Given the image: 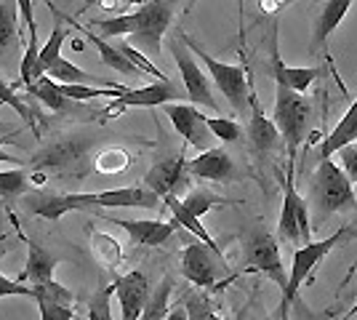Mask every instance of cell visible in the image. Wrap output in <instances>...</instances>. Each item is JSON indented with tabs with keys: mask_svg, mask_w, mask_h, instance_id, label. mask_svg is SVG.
<instances>
[{
	"mask_svg": "<svg viewBox=\"0 0 357 320\" xmlns=\"http://www.w3.org/2000/svg\"><path fill=\"white\" fill-rule=\"evenodd\" d=\"M93 150H96V137H91L86 131H70V134L51 139L32 155L30 171H38L45 176L56 174L67 179H80L91 171Z\"/></svg>",
	"mask_w": 357,
	"mask_h": 320,
	"instance_id": "1",
	"label": "cell"
},
{
	"mask_svg": "<svg viewBox=\"0 0 357 320\" xmlns=\"http://www.w3.org/2000/svg\"><path fill=\"white\" fill-rule=\"evenodd\" d=\"M310 206L314 211V224L342 211H357L355 184L342 171L333 158H320L310 179Z\"/></svg>",
	"mask_w": 357,
	"mask_h": 320,
	"instance_id": "2",
	"label": "cell"
},
{
	"mask_svg": "<svg viewBox=\"0 0 357 320\" xmlns=\"http://www.w3.org/2000/svg\"><path fill=\"white\" fill-rule=\"evenodd\" d=\"M176 0H147L139 3L134 11H128V38L136 51H142L147 59H158L163 51V38L174 14H176Z\"/></svg>",
	"mask_w": 357,
	"mask_h": 320,
	"instance_id": "3",
	"label": "cell"
},
{
	"mask_svg": "<svg viewBox=\"0 0 357 320\" xmlns=\"http://www.w3.org/2000/svg\"><path fill=\"white\" fill-rule=\"evenodd\" d=\"M310 118H312V105L307 96L291 91L280 77H275V112H272V123L280 131L283 147L288 160L296 163L298 150L307 139L310 131Z\"/></svg>",
	"mask_w": 357,
	"mask_h": 320,
	"instance_id": "4",
	"label": "cell"
},
{
	"mask_svg": "<svg viewBox=\"0 0 357 320\" xmlns=\"http://www.w3.org/2000/svg\"><path fill=\"white\" fill-rule=\"evenodd\" d=\"M184 46L190 48L192 54H197V59L203 61L208 77L216 83V89L222 91V96L229 102V107L235 112H245L248 109V93H251V77H248V70L243 64H227V61L213 59L206 48H200L192 38H187L184 32H178Z\"/></svg>",
	"mask_w": 357,
	"mask_h": 320,
	"instance_id": "5",
	"label": "cell"
},
{
	"mask_svg": "<svg viewBox=\"0 0 357 320\" xmlns=\"http://www.w3.org/2000/svg\"><path fill=\"white\" fill-rule=\"evenodd\" d=\"M278 241L291 245H304L312 241V216L307 198L296 190V163L288 160V174L283 179V208L278 219Z\"/></svg>",
	"mask_w": 357,
	"mask_h": 320,
	"instance_id": "6",
	"label": "cell"
},
{
	"mask_svg": "<svg viewBox=\"0 0 357 320\" xmlns=\"http://www.w3.org/2000/svg\"><path fill=\"white\" fill-rule=\"evenodd\" d=\"M243 273L264 275L267 280H272L280 291H285V267L280 259V245L278 238L261 224H253L251 232L245 235L243 243Z\"/></svg>",
	"mask_w": 357,
	"mask_h": 320,
	"instance_id": "7",
	"label": "cell"
},
{
	"mask_svg": "<svg viewBox=\"0 0 357 320\" xmlns=\"http://www.w3.org/2000/svg\"><path fill=\"white\" fill-rule=\"evenodd\" d=\"M342 235H344V229H336V232H331V235L323 238V241H310V243L298 245L296 251H294L291 275H288V283H285V291H283V296H280V305H278V315H288V312H291V305L296 302L298 289L312 277L314 267H317V264H320V261L326 259L328 254L339 245Z\"/></svg>",
	"mask_w": 357,
	"mask_h": 320,
	"instance_id": "8",
	"label": "cell"
},
{
	"mask_svg": "<svg viewBox=\"0 0 357 320\" xmlns=\"http://www.w3.org/2000/svg\"><path fill=\"white\" fill-rule=\"evenodd\" d=\"M171 54H174V61H176V67H178V75L184 80V93H187V99H190L195 107H208L213 112H219L222 107H219L216 96H213L208 73L197 64L192 51L184 46L181 35L171 38Z\"/></svg>",
	"mask_w": 357,
	"mask_h": 320,
	"instance_id": "9",
	"label": "cell"
},
{
	"mask_svg": "<svg viewBox=\"0 0 357 320\" xmlns=\"http://www.w3.org/2000/svg\"><path fill=\"white\" fill-rule=\"evenodd\" d=\"M75 211L86 208H147L155 211L160 206V198L149 192L147 187H118L105 192H67Z\"/></svg>",
	"mask_w": 357,
	"mask_h": 320,
	"instance_id": "10",
	"label": "cell"
},
{
	"mask_svg": "<svg viewBox=\"0 0 357 320\" xmlns=\"http://www.w3.org/2000/svg\"><path fill=\"white\" fill-rule=\"evenodd\" d=\"M222 273H227V259H219L200 241H192V243L184 245V251H181V275L192 286L219 291L227 283V280H219Z\"/></svg>",
	"mask_w": 357,
	"mask_h": 320,
	"instance_id": "11",
	"label": "cell"
},
{
	"mask_svg": "<svg viewBox=\"0 0 357 320\" xmlns=\"http://www.w3.org/2000/svg\"><path fill=\"white\" fill-rule=\"evenodd\" d=\"M187 93L178 89L174 80H155L149 86L142 89H126L123 93H118L105 112L107 115H120L131 107H163L168 102H181Z\"/></svg>",
	"mask_w": 357,
	"mask_h": 320,
	"instance_id": "12",
	"label": "cell"
},
{
	"mask_svg": "<svg viewBox=\"0 0 357 320\" xmlns=\"http://www.w3.org/2000/svg\"><path fill=\"white\" fill-rule=\"evenodd\" d=\"M163 109H165V118L176 128V134L190 147H195L197 153L208 150L211 142H213V134H211L208 125H206V115L197 107L184 105V102H168V105H163Z\"/></svg>",
	"mask_w": 357,
	"mask_h": 320,
	"instance_id": "13",
	"label": "cell"
},
{
	"mask_svg": "<svg viewBox=\"0 0 357 320\" xmlns=\"http://www.w3.org/2000/svg\"><path fill=\"white\" fill-rule=\"evenodd\" d=\"M112 294L118 296L120 305V320H139L142 310L147 305L149 296V280L144 273L131 270L126 275H118L112 280Z\"/></svg>",
	"mask_w": 357,
	"mask_h": 320,
	"instance_id": "14",
	"label": "cell"
},
{
	"mask_svg": "<svg viewBox=\"0 0 357 320\" xmlns=\"http://www.w3.org/2000/svg\"><path fill=\"white\" fill-rule=\"evenodd\" d=\"M187 179H190L187 158H184V153H178L174 158L158 160L155 166L149 168L147 176H144V187L163 200L165 195H176V190H181L187 184Z\"/></svg>",
	"mask_w": 357,
	"mask_h": 320,
	"instance_id": "15",
	"label": "cell"
},
{
	"mask_svg": "<svg viewBox=\"0 0 357 320\" xmlns=\"http://www.w3.org/2000/svg\"><path fill=\"white\" fill-rule=\"evenodd\" d=\"M187 174L195 176V179H206V182L229 184L235 182L238 168H235L232 155L227 153L224 147H208L195 160H187Z\"/></svg>",
	"mask_w": 357,
	"mask_h": 320,
	"instance_id": "16",
	"label": "cell"
},
{
	"mask_svg": "<svg viewBox=\"0 0 357 320\" xmlns=\"http://www.w3.org/2000/svg\"><path fill=\"white\" fill-rule=\"evenodd\" d=\"M8 219H11V224L19 222L14 211H8ZM19 241L27 243V261H24V273L19 277V283L30 280L32 286H40V283L54 280V270H56V264H59V254H54L48 245H40V243H35V241H30L22 229H19Z\"/></svg>",
	"mask_w": 357,
	"mask_h": 320,
	"instance_id": "17",
	"label": "cell"
},
{
	"mask_svg": "<svg viewBox=\"0 0 357 320\" xmlns=\"http://www.w3.org/2000/svg\"><path fill=\"white\" fill-rule=\"evenodd\" d=\"M355 0H326L323 8L317 11L312 24V40H310V48L312 54H320V56H328V40L331 35L336 32V27L344 22V16L349 14Z\"/></svg>",
	"mask_w": 357,
	"mask_h": 320,
	"instance_id": "18",
	"label": "cell"
},
{
	"mask_svg": "<svg viewBox=\"0 0 357 320\" xmlns=\"http://www.w3.org/2000/svg\"><path fill=\"white\" fill-rule=\"evenodd\" d=\"M109 224H118L128 232L134 245H163L174 232H176V222H160V219H107Z\"/></svg>",
	"mask_w": 357,
	"mask_h": 320,
	"instance_id": "19",
	"label": "cell"
},
{
	"mask_svg": "<svg viewBox=\"0 0 357 320\" xmlns=\"http://www.w3.org/2000/svg\"><path fill=\"white\" fill-rule=\"evenodd\" d=\"M248 109H251V123H248V139H251L253 147H256V150H259L261 155L280 150V147H283L280 131L275 128L272 118H267V115L261 112V105H259V99H256L253 89H251V93H248Z\"/></svg>",
	"mask_w": 357,
	"mask_h": 320,
	"instance_id": "20",
	"label": "cell"
},
{
	"mask_svg": "<svg viewBox=\"0 0 357 320\" xmlns=\"http://www.w3.org/2000/svg\"><path fill=\"white\" fill-rule=\"evenodd\" d=\"M19 200H22V208L27 213L48 219V222H59L64 213L75 211L67 192H54V190H30Z\"/></svg>",
	"mask_w": 357,
	"mask_h": 320,
	"instance_id": "21",
	"label": "cell"
},
{
	"mask_svg": "<svg viewBox=\"0 0 357 320\" xmlns=\"http://www.w3.org/2000/svg\"><path fill=\"white\" fill-rule=\"evenodd\" d=\"M64 24H70V27H75L77 32H83V38L89 40L91 46L99 51V59L105 61L109 70H115V73H120V75H126V77H139V75H144L139 67H136L131 59H126L123 54H120V48L118 46H112V43H107L102 35H96V32H91L86 30L80 22H75L73 16H64Z\"/></svg>",
	"mask_w": 357,
	"mask_h": 320,
	"instance_id": "22",
	"label": "cell"
},
{
	"mask_svg": "<svg viewBox=\"0 0 357 320\" xmlns=\"http://www.w3.org/2000/svg\"><path fill=\"white\" fill-rule=\"evenodd\" d=\"M45 6H48V11L54 14V30H51V38L45 40L43 46H40V51H38V64H35V80L40 75H45V70L54 64V61L61 56V46H64V40H67V27H64V16H61V11L54 6V3H48L45 0ZM32 80V83H35Z\"/></svg>",
	"mask_w": 357,
	"mask_h": 320,
	"instance_id": "23",
	"label": "cell"
},
{
	"mask_svg": "<svg viewBox=\"0 0 357 320\" xmlns=\"http://www.w3.org/2000/svg\"><path fill=\"white\" fill-rule=\"evenodd\" d=\"M163 203L168 206V211H171V216H174V222H176L178 227H184L187 232H192L195 238L200 241V243L206 245V248H211L219 259H224V251H222V245H216V241L211 238V232L206 227H203V222L195 216V213H190L187 208H184V203L176 198V195H165Z\"/></svg>",
	"mask_w": 357,
	"mask_h": 320,
	"instance_id": "24",
	"label": "cell"
},
{
	"mask_svg": "<svg viewBox=\"0 0 357 320\" xmlns=\"http://www.w3.org/2000/svg\"><path fill=\"white\" fill-rule=\"evenodd\" d=\"M357 142V96L352 99L349 109L344 112V118L336 123V128L323 139L320 144V158H333L342 147L347 144H355Z\"/></svg>",
	"mask_w": 357,
	"mask_h": 320,
	"instance_id": "25",
	"label": "cell"
},
{
	"mask_svg": "<svg viewBox=\"0 0 357 320\" xmlns=\"http://www.w3.org/2000/svg\"><path fill=\"white\" fill-rule=\"evenodd\" d=\"M45 77H51L54 83H73V86H105L102 77L91 75L86 70L75 67L73 61L64 59V56H59V59L45 70ZM105 89H118V86H105Z\"/></svg>",
	"mask_w": 357,
	"mask_h": 320,
	"instance_id": "26",
	"label": "cell"
},
{
	"mask_svg": "<svg viewBox=\"0 0 357 320\" xmlns=\"http://www.w3.org/2000/svg\"><path fill=\"white\" fill-rule=\"evenodd\" d=\"M19 43V8L16 0H0V61Z\"/></svg>",
	"mask_w": 357,
	"mask_h": 320,
	"instance_id": "27",
	"label": "cell"
},
{
	"mask_svg": "<svg viewBox=\"0 0 357 320\" xmlns=\"http://www.w3.org/2000/svg\"><path fill=\"white\" fill-rule=\"evenodd\" d=\"M27 91H30L32 96H38V99H40L51 112H73L75 105H77V102H73V99L61 96L59 86L45 75H40L32 86H27Z\"/></svg>",
	"mask_w": 357,
	"mask_h": 320,
	"instance_id": "28",
	"label": "cell"
},
{
	"mask_svg": "<svg viewBox=\"0 0 357 320\" xmlns=\"http://www.w3.org/2000/svg\"><path fill=\"white\" fill-rule=\"evenodd\" d=\"M30 168H11L0 171V208L11 206L24 192H30Z\"/></svg>",
	"mask_w": 357,
	"mask_h": 320,
	"instance_id": "29",
	"label": "cell"
},
{
	"mask_svg": "<svg viewBox=\"0 0 357 320\" xmlns=\"http://www.w3.org/2000/svg\"><path fill=\"white\" fill-rule=\"evenodd\" d=\"M89 235H91V254H93V259L99 261L102 267H118L120 259H123V245L112 238V235H107V232H99V229L89 227Z\"/></svg>",
	"mask_w": 357,
	"mask_h": 320,
	"instance_id": "30",
	"label": "cell"
},
{
	"mask_svg": "<svg viewBox=\"0 0 357 320\" xmlns=\"http://www.w3.org/2000/svg\"><path fill=\"white\" fill-rule=\"evenodd\" d=\"M171 289H174V280L165 275L163 280H160V286L155 291H149L147 296V305L142 310V318L139 320H165L168 315V299H171Z\"/></svg>",
	"mask_w": 357,
	"mask_h": 320,
	"instance_id": "31",
	"label": "cell"
},
{
	"mask_svg": "<svg viewBox=\"0 0 357 320\" xmlns=\"http://www.w3.org/2000/svg\"><path fill=\"white\" fill-rule=\"evenodd\" d=\"M131 166V153L126 147H107L99 155H93V168L102 174H120Z\"/></svg>",
	"mask_w": 357,
	"mask_h": 320,
	"instance_id": "32",
	"label": "cell"
},
{
	"mask_svg": "<svg viewBox=\"0 0 357 320\" xmlns=\"http://www.w3.org/2000/svg\"><path fill=\"white\" fill-rule=\"evenodd\" d=\"M38 51H40V40H38V27L27 30V46L22 54V67H19V86H32L35 80V64H38Z\"/></svg>",
	"mask_w": 357,
	"mask_h": 320,
	"instance_id": "33",
	"label": "cell"
},
{
	"mask_svg": "<svg viewBox=\"0 0 357 320\" xmlns=\"http://www.w3.org/2000/svg\"><path fill=\"white\" fill-rule=\"evenodd\" d=\"M0 105L11 107L16 115H22V118L27 121V125H30V128L35 131V134H38V137H40V131H38V112H35L30 105H24V102L16 96L14 86H11V83H6L3 77H0Z\"/></svg>",
	"mask_w": 357,
	"mask_h": 320,
	"instance_id": "34",
	"label": "cell"
},
{
	"mask_svg": "<svg viewBox=\"0 0 357 320\" xmlns=\"http://www.w3.org/2000/svg\"><path fill=\"white\" fill-rule=\"evenodd\" d=\"M178 200H181V203H184V208H187L190 213H195L197 219H203L213 206H224V203H227L224 198L213 195V192L203 190V187H200V190H190L184 198H178Z\"/></svg>",
	"mask_w": 357,
	"mask_h": 320,
	"instance_id": "35",
	"label": "cell"
},
{
	"mask_svg": "<svg viewBox=\"0 0 357 320\" xmlns=\"http://www.w3.org/2000/svg\"><path fill=\"white\" fill-rule=\"evenodd\" d=\"M206 125L213 134V139H222L224 144H232V142H238L243 137V125L238 121H232V118H224V115H216V118L206 115Z\"/></svg>",
	"mask_w": 357,
	"mask_h": 320,
	"instance_id": "36",
	"label": "cell"
},
{
	"mask_svg": "<svg viewBox=\"0 0 357 320\" xmlns=\"http://www.w3.org/2000/svg\"><path fill=\"white\" fill-rule=\"evenodd\" d=\"M109 299H112V283H109V286L102 283L99 289L91 294V299H89V320H112Z\"/></svg>",
	"mask_w": 357,
	"mask_h": 320,
	"instance_id": "37",
	"label": "cell"
},
{
	"mask_svg": "<svg viewBox=\"0 0 357 320\" xmlns=\"http://www.w3.org/2000/svg\"><path fill=\"white\" fill-rule=\"evenodd\" d=\"M184 310H187V320H213V307H211V299L200 291H192L187 294L184 299Z\"/></svg>",
	"mask_w": 357,
	"mask_h": 320,
	"instance_id": "38",
	"label": "cell"
},
{
	"mask_svg": "<svg viewBox=\"0 0 357 320\" xmlns=\"http://www.w3.org/2000/svg\"><path fill=\"white\" fill-rule=\"evenodd\" d=\"M38 302V310H40V320H73L75 318V310L67 305H56L45 296H35Z\"/></svg>",
	"mask_w": 357,
	"mask_h": 320,
	"instance_id": "39",
	"label": "cell"
},
{
	"mask_svg": "<svg viewBox=\"0 0 357 320\" xmlns=\"http://www.w3.org/2000/svg\"><path fill=\"white\" fill-rule=\"evenodd\" d=\"M6 296H27V299H32V286H24V283L11 280V277H6L0 273V299H6Z\"/></svg>",
	"mask_w": 357,
	"mask_h": 320,
	"instance_id": "40",
	"label": "cell"
},
{
	"mask_svg": "<svg viewBox=\"0 0 357 320\" xmlns=\"http://www.w3.org/2000/svg\"><path fill=\"white\" fill-rule=\"evenodd\" d=\"M336 155H339V160H342L339 166H342V171L349 176V182L357 184V153H355V147H352V144H347V147H342Z\"/></svg>",
	"mask_w": 357,
	"mask_h": 320,
	"instance_id": "41",
	"label": "cell"
},
{
	"mask_svg": "<svg viewBox=\"0 0 357 320\" xmlns=\"http://www.w3.org/2000/svg\"><path fill=\"white\" fill-rule=\"evenodd\" d=\"M16 8L22 11V19H24V24H27V30H30V27H38V24H35V11H32V0H16Z\"/></svg>",
	"mask_w": 357,
	"mask_h": 320,
	"instance_id": "42",
	"label": "cell"
},
{
	"mask_svg": "<svg viewBox=\"0 0 357 320\" xmlns=\"http://www.w3.org/2000/svg\"><path fill=\"white\" fill-rule=\"evenodd\" d=\"M243 14H245V0H238V30H240V51L245 46V32H243Z\"/></svg>",
	"mask_w": 357,
	"mask_h": 320,
	"instance_id": "43",
	"label": "cell"
},
{
	"mask_svg": "<svg viewBox=\"0 0 357 320\" xmlns=\"http://www.w3.org/2000/svg\"><path fill=\"white\" fill-rule=\"evenodd\" d=\"M165 320H187V310H184V305L171 307L168 315H165Z\"/></svg>",
	"mask_w": 357,
	"mask_h": 320,
	"instance_id": "44",
	"label": "cell"
},
{
	"mask_svg": "<svg viewBox=\"0 0 357 320\" xmlns=\"http://www.w3.org/2000/svg\"><path fill=\"white\" fill-rule=\"evenodd\" d=\"M14 142V134H6V137H0V163H6V160H14L8 153H3V144H11Z\"/></svg>",
	"mask_w": 357,
	"mask_h": 320,
	"instance_id": "45",
	"label": "cell"
},
{
	"mask_svg": "<svg viewBox=\"0 0 357 320\" xmlns=\"http://www.w3.org/2000/svg\"><path fill=\"white\" fill-rule=\"evenodd\" d=\"M344 235L342 238H349V241H357V227H342Z\"/></svg>",
	"mask_w": 357,
	"mask_h": 320,
	"instance_id": "46",
	"label": "cell"
},
{
	"mask_svg": "<svg viewBox=\"0 0 357 320\" xmlns=\"http://www.w3.org/2000/svg\"><path fill=\"white\" fill-rule=\"evenodd\" d=\"M357 312V286H355V305L349 307V315H355ZM349 315H347V318H349Z\"/></svg>",
	"mask_w": 357,
	"mask_h": 320,
	"instance_id": "47",
	"label": "cell"
},
{
	"mask_svg": "<svg viewBox=\"0 0 357 320\" xmlns=\"http://www.w3.org/2000/svg\"><path fill=\"white\" fill-rule=\"evenodd\" d=\"M213 320H232V318H227V315H216V312H213Z\"/></svg>",
	"mask_w": 357,
	"mask_h": 320,
	"instance_id": "48",
	"label": "cell"
},
{
	"mask_svg": "<svg viewBox=\"0 0 357 320\" xmlns=\"http://www.w3.org/2000/svg\"><path fill=\"white\" fill-rule=\"evenodd\" d=\"M238 320H256V318H251V315H243V312H240V318Z\"/></svg>",
	"mask_w": 357,
	"mask_h": 320,
	"instance_id": "49",
	"label": "cell"
},
{
	"mask_svg": "<svg viewBox=\"0 0 357 320\" xmlns=\"http://www.w3.org/2000/svg\"><path fill=\"white\" fill-rule=\"evenodd\" d=\"M278 320H291L288 315H278Z\"/></svg>",
	"mask_w": 357,
	"mask_h": 320,
	"instance_id": "50",
	"label": "cell"
},
{
	"mask_svg": "<svg viewBox=\"0 0 357 320\" xmlns=\"http://www.w3.org/2000/svg\"><path fill=\"white\" fill-rule=\"evenodd\" d=\"M3 241H6V235H0V243H3Z\"/></svg>",
	"mask_w": 357,
	"mask_h": 320,
	"instance_id": "51",
	"label": "cell"
},
{
	"mask_svg": "<svg viewBox=\"0 0 357 320\" xmlns=\"http://www.w3.org/2000/svg\"><path fill=\"white\" fill-rule=\"evenodd\" d=\"M352 147H355V153H357V142H355V144H352Z\"/></svg>",
	"mask_w": 357,
	"mask_h": 320,
	"instance_id": "52",
	"label": "cell"
},
{
	"mask_svg": "<svg viewBox=\"0 0 357 320\" xmlns=\"http://www.w3.org/2000/svg\"><path fill=\"white\" fill-rule=\"evenodd\" d=\"M288 3H294V0H285V6H288Z\"/></svg>",
	"mask_w": 357,
	"mask_h": 320,
	"instance_id": "53",
	"label": "cell"
},
{
	"mask_svg": "<svg viewBox=\"0 0 357 320\" xmlns=\"http://www.w3.org/2000/svg\"><path fill=\"white\" fill-rule=\"evenodd\" d=\"M0 131H3V123H0Z\"/></svg>",
	"mask_w": 357,
	"mask_h": 320,
	"instance_id": "54",
	"label": "cell"
}]
</instances>
